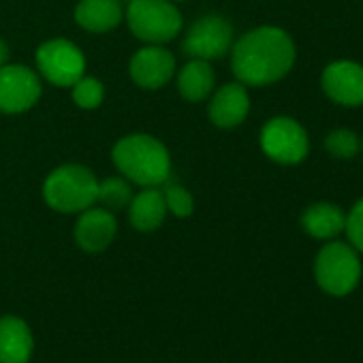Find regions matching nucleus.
<instances>
[{
    "mask_svg": "<svg viewBox=\"0 0 363 363\" xmlns=\"http://www.w3.org/2000/svg\"><path fill=\"white\" fill-rule=\"evenodd\" d=\"M297 58L291 35L278 26H259L231 48V69L244 86H269L284 79Z\"/></svg>",
    "mask_w": 363,
    "mask_h": 363,
    "instance_id": "1",
    "label": "nucleus"
},
{
    "mask_svg": "<svg viewBox=\"0 0 363 363\" xmlns=\"http://www.w3.org/2000/svg\"><path fill=\"white\" fill-rule=\"evenodd\" d=\"M113 162L126 179L143 189L164 184L171 173L169 152L152 135H128L120 139L113 147Z\"/></svg>",
    "mask_w": 363,
    "mask_h": 363,
    "instance_id": "2",
    "label": "nucleus"
},
{
    "mask_svg": "<svg viewBox=\"0 0 363 363\" xmlns=\"http://www.w3.org/2000/svg\"><path fill=\"white\" fill-rule=\"evenodd\" d=\"M43 197L48 206L62 214H82L92 208L99 197L96 175L82 164H65L45 179Z\"/></svg>",
    "mask_w": 363,
    "mask_h": 363,
    "instance_id": "3",
    "label": "nucleus"
},
{
    "mask_svg": "<svg viewBox=\"0 0 363 363\" xmlns=\"http://www.w3.org/2000/svg\"><path fill=\"white\" fill-rule=\"evenodd\" d=\"M314 280L318 289L331 297L350 295L361 280V255L348 244L329 240L314 257Z\"/></svg>",
    "mask_w": 363,
    "mask_h": 363,
    "instance_id": "4",
    "label": "nucleus"
},
{
    "mask_svg": "<svg viewBox=\"0 0 363 363\" xmlns=\"http://www.w3.org/2000/svg\"><path fill=\"white\" fill-rule=\"evenodd\" d=\"M130 33L147 45H162L182 30V13L171 0H130L126 9Z\"/></svg>",
    "mask_w": 363,
    "mask_h": 363,
    "instance_id": "5",
    "label": "nucleus"
},
{
    "mask_svg": "<svg viewBox=\"0 0 363 363\" xmlns=\"http://www.w3.org/2000/svg\"><path fill=\"white\" fill-rule=\"evenodd\" d=\"M261 150L278 164H299L308 158L310 139L297 120L278 116L261 128Z\"/></svg>",
    "mask_w": 363,
    "mask_h": 363,
    "instance_id": "6",
    "label": "nucleus"
},
{
    "mask_svg": "<svg viewBox=\"0 0 363 363\" xmlns=\"http://www.w3.org/2000/svg\"><path fill=\"white\" fill-rule=\"evenodd\" d=\"M37 67L41 75L60 88H71L84 77L86 58L77 45L67 39H52L37 50Z\"/></svg>",
    "mask_w": 363,
    "mask_h": 363,
    "instance_id": "7",
    "label": "nucleus"
},
{
    "mask_svg": "<svg viewBox=\"0 0 363 363\" xmlns=\"http://www.w3.org/2000/svg\"><path fill=\"white\" fill-rule=\"evenodd\" d=\"M233 48V26L229 20L220 16H203L197 20L186 39L182 43V50L189 58L195 60H216L223 58Z\"/></svg>",
    "mask_w": 363,
    "mask_h": 363,
    "instance_id": "8",
    "label": "nucleus"
},
{
    "mask_svg": "<svg viewBox=\"0 0 363 363\" xmlns=\"http://www.w3.org/2000/svg\"><path fill=\"white\" fill-rule=\"evenodd\" d=\"M41 99V82L37 73L22 65L0 67V111L22 113Z\"/></svg>",
    "mask_w": 363,
    "mask_h": 363,
    "instance_id": "9",
    "label": "nucleus"
},
{
    "mask_svg": "<svg viewBox=\"0 0 363 363\" xmlns=\"http://www.w3.org/2000/svg\"><path fill=\"white\" fill-rule=\"evenodd\" d=\"M325 96L342 107L363 105V65L354 60H333L320 73Z\"/></svg>",
    "mask_w": 363,
    "mask_h": 363,
    "instance_id": "10",
    "label": "nucleus"
},
{
    "mask_svg": "<svg viewBox=\"0 0 363 363\" xmlns=\"http://www.w3.org/2000/svg\"><path fill=\"white\" fill-rule=\"evenodd\" d=\"M175 73V58L160 45H147L139 50L130 60V77L139 88L158 90L171 82Z\"/></svg>",
    "mask_w": 363,
    "mask_h": 363,
    "instance_id": "11",
    "label": "nucleus"
},
{
    "mask_svg": "<svg viewBox=\"0 0 363 363\" xmlns=\"http://www.w3.org/2000/svg\"><path fill=\"white\" fill-rule=\"evenodd\" d=\"M118 233V223L113 212L105 208H88L82 212L75 225V242L84 252L96 255L111 246Z\"/></svg>",
    "mask_w": 363,
    "mask_h": 363,
    "instance_id": "12",
    "label": "nucleus"
},
{
    "mask_svg": "<svg viewBox=\"0 0 363 363\" xmlns=\"http://www.w3.org/2000/svg\"><path fill=\"white\" fill-rule=\"evenodd\" d=\"M35 352V333L30 325L16 314L0 316V363H30Z\"/></svg>",
    "mask_w": 363,
    "mask_h": 363,
    "instance_id": "13",
    "label": "nucleus"
},
{
    "mask_svg": "<svg viewBox=\"0 0 363 363\" xmlns=\"http://www.w3.org/2000/svg\"><path fill=\"white\" fill-rule=\"evenodd\" d=\"M250 111V96L244 84H227L223 86L212 103H210V120L218 128H235L240 126Z\"/></svg>",
    "mask_w": 363,
    "mask_h": 363,
    "instance_id": "14",
    "label": "nucleus"
},
{
    "mask_svg": "<svg viewBox=\"0 0 363 363\" xmlns=\"http://www.w3.org/2000/svg\"><path fill=\"white\" fill-rule=\"evenodd\" d=\"M301 229L318 242H329L335 240L340 233H344L346 225V214L340 206L329 203V201H316L308 206L299 218Z\"/></svg>",
    "mask_w": 363,
    "mask_h": 363,
    "instance_id": "15",
    "label": "nucleus"
},
{
    "mask_svg": "<svg viewBox=\"0 0 363 363\" xmlns=\"http://www.w3.org/2000/svg\"><path fill=\"white\" fill-rule=\"evenodd\" d=\"M128 218L137 231H156L167 218V203L162 191L150 186L139 195H133V201L128 206Z\"/></svg>",
    "mask_w": 363,
    "mask_h": 363,
    "instance_id": "16",
    "label": "nucleus"
},
{
    "mask_svg": "<svg viewBox=\"0 0 363 363\" xmlns=\"http://www.w3.org/2000/svg\"><path fill=\"white\" fill-rule=\"evenodd\" d=\"M75 20L88 33H109L122 22V5L120 0H79Z\"/></svg>",
    "mask_w": 363,
    "mask_h": 363,
    "instance_id": "17",
    "label": "nucleus"
},
{
    "mask_svg": "<svg viewBox=\"0 0 363 363\" xmlns=\"http://www.w3.org/2000/svg\"><path fill=\"white\" fill-rule=\"evenodd\" d=\"M216 77H214V69L208 60H195L191 58V62L184 65V69L177 75V90L186 101L199 103L203 99H208L214 90Z\"/></svg>",
    "mask_w": 363,
    "mask_h": 363,
    "instance_id": "18",
    "label": "nucleus"
},
{
    "mask_svg": "<svg viewBox=\"0 0 363 363\" xmlns=\"http://www.w3.org/2000/svg\"><path fill=\"white\" fill-rule=\"evenodd\" d=\"M133 201L130 184L122 177H107L105 182H99V197L96 203H101L109 212H118L128 208Z\"/></svg>",
    "mask_w": 363,
    "mask_h": 363,
    "instance_id": "19",
    "label": "nucleus"
},
{
    "mask_svg": "<svg viewBox=\"0 0 363 363\" xmlns=\"http://www.w3.org/2000/svg\"><path fill=\"white\" fill-rule=\"evenodd\" d=\"M325 150L331 158L350 160L361 152V137L350 128H333L325 137Z\"/></svg>",
    "mask_w": 363,
    "mask_h": 363,
    "instance_id": "20",
    "label": "nucleus"
},
{
    "mask_svg": "<svg viewBox=\"0 0 363 363\" xmlns=\"http://www.w3.org/2000/svg\"><path fill=\"white\" fill-rule=\"evenodd\" d=\"M71 88H73V101L82 109H96L103 103V99H105V88L94 77H86L84 75Z\"/></svg>",
    "mask_w": 363,
    "mask_h": 363,
    "instance_id": "21",
    "label": "nucleus"
},
{
    "mask_svg": "<svg viewBox=\"0 0 363 363\" xmlns=\"http://www.w3.org/2000/svg\"><path fill=\"white\" fill-rule=\"evenodd\" d=\"M164 203H167V212H171L177 218H186L195 212V199L193 195L179 184H169L162 191Z\"/></svg>",
    "mask_w": 363,
    "mask_h": 363,
    "instance_id": "22",
    "label": "nucleus"
},
{
    "mask_svg": "<svg viewBox=\"0 0 363 363\" xmlns=\"http://www.w3.org/2000/svg\"><path fill=\"white\" fill-rule=\"evenodd\" d=\"M344 233L348 244L363 255V197L350 208V212L346 214V225H344Z\"/></svg>",
    "mask_w": 363,
    "mask_h": 363,
    "instance_id": "23",
    "label": "nucleus"
},
{
    "mask_svg": "<svg viewBox=\"0 0 363 363\" xmlns=\"http://www.w3.org/2000/svg\"><path fill=\"white\" fill-rule=\"evenodd\" d=\"M7 60H9V45L0 39V67H5Z\"/></svg>",
    "mask_w": 363,
    "mask_h": 363,
    "instance_id": "24",
    "label": "nucleus"
},
{
    "mask_svg": "<svg viewBox=\"0 0 363 363\" xmlns=\"http://www.w3.org/2000/svg\"><path fill=\"white\" fill-rule=\"evenodd\" d=\"M361 152H363V137H361Z\"/></svg>",
    "mask_w": 363,
    "mask_h": 363,
    "instance_id": "25",
    "label": "nucleus"
}]
</instances>
